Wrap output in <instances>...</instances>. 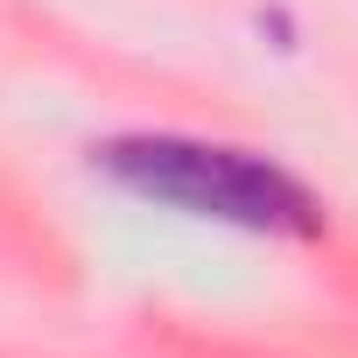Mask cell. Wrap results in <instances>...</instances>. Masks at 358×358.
Listing matches in <instances>:
<instances>
[{"mask_svg":"<svg viewBox=\"0 0 358 358\" xmlns=\"http://www.w3.org/2000/svg\"><path fill=\"white\" fill-rule=\"evenodd\" d=\"M99 162L134 197H155V204L190 211V218H218V225H239V232H295V239H309L323 225V211L309 204V190L295 176H281L274 162L239 155V148H204V141H176V134H134V141H113Z\"/></svg>","mask_w":358,"mask_h":358,"instance_id":"1","label":"cell"}]
</instances>
